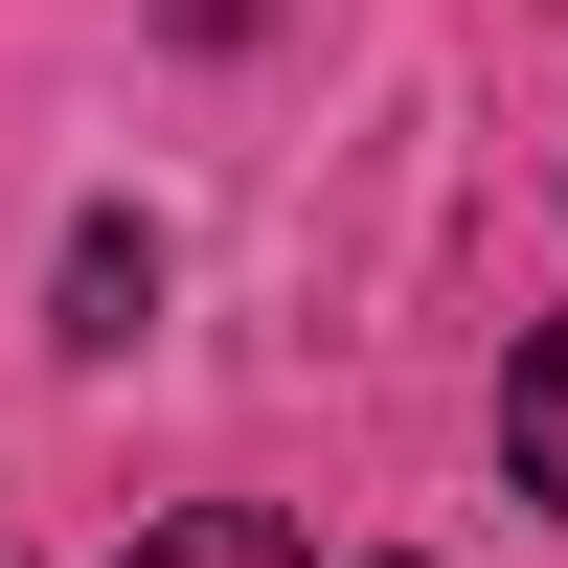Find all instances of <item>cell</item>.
Segmentation results:
<instances>
[{
  "mask_svg": "<svg viewBox=\"0 0 568 568\" xmlns=\"http://www.w3.org/2000/svg\"><path fill=\"white\" fill-rule=\"evenodd\" d=\"M114 568H318L296 524H251V500H182V524H136Z\"/></svg>",
  "mask_w": 568,
  "mask_h": 568,
  "instance_id": "obj_3",
  "label": "cell"
},
{
  "mask_svg": "<svg viewBox=\"0 0 568 568\" xmlns=\"http://www.w3.org/2000/svg\"><path fill=\"white\" fill-rule=\"evenodd\" d=\"M500 478H524L546 524H568V318H546L524 364H500Z\"/></svg>",
  "mask_w": 568,
  "mask_h": 568,
  "instance_id": "obj_2",
  "label": "cell"
},
{
  "mask_svg": "<svg viewBox=\"0 0 568 568\" xmlns=\"http://www.w3.org/2000/svg\"><path fill=\"white\" fill-rule=\"evenodd\" d=\"M136 318H160V227H136V205H91V227H69V342L114 364Z\"/></svg>",
  "mask_w": 568,
  "mask_h": 568,
  "instance_id": "obj_1",
  "label": "cell"
}]
</instances>
